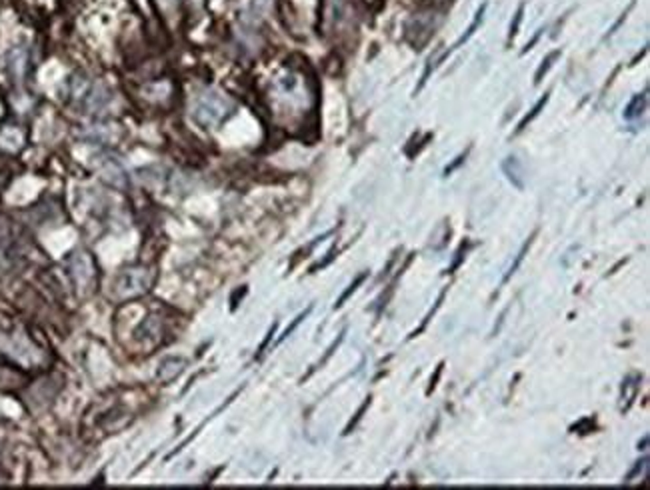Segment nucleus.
<instances>
[{"mask_svg":"<svg viewBox=\"0 0 650 490\" xmlns=\"http://www.w3.org/2000/svg\"><path fill=\"white\" fill-rule=\"evenodd\" d=\"M442 369H444V364H441V367H439V369H436V374H434V377L431 379V389H429V392H431V390H434V387H436V382H439V379H441V374H442Z\"/></svg>","mask_w":650,"mask_h":490,"instance_id":"nucleus-18","label":"nucleus"},{"mask_svg":"<svg viewBox=\"0 0 650 490\" xmlns=\"http://www.w3.org/2000/svg\"><path fill=\"white\" fill-rule=\"evenodd\" d=\"M451 3H452V0H432L434 6H446V5H451Z\"/></svg>","mask_w":650,"mask_h":490,"instance_id":"nucleus-20","label":"nucleus"},{"mask_svg":"<svg viewBox=\"0 0 650 490\" xmlns=\"http://www.w3.org/2000/svg\"><path fill=\"white\" fill-rule=\"evenodd\" d=\"M522 13H525V6H520L517 16H514V24H510V34H509L510 38H514V36H517V33H519V26H520V23H522Z\"/></svg>","mask_w":650,"mask_h":490,"instance_id":"nucleus-14","label":"nucleus"},{"mask_svg":"<svg viewBox=\"0 0 650 490\" xmlns=\"http://www.w3.org/2000/svg\"><path fill=\"white\" fill-rule=\"evenodd\" d=\"M6 62H8L6 64L8 72H11L15 79H23L26 72V64H28V53L24 51V48H15V51L8 53Z\"/></svg>","mask_w":650,"mask_h":490,"instance_id":"nucleus-5","label":"nucleus"},{"mask_svg":"<svg viewBox=\"0 0 650 490\" xmlns=\"http://www.w3.org/2000/svg\"><path fill=\"white\" fill-rule=\"evenodd\" d=\"M645 466H646V458L643 460V463H636V466L633 468V473H630L628 476H626V483H633V480L640 475V473H643V470H645Z\"/></svg>","mask_w":650,"mask_h":490,"instance_id":"nucleus-17","label":"nucleus"},{"mask_svg":"<svg viewBox=\"0 0 650 490\" xmlns=\"http://www.w3.org/2000/svg\"><path fill=\"white\" fill-rule=\"evenodd\" d=\"M18 263V246L13 238L11 228L0 225V268L8 271Z\"/></svg>","mask_w":650,"mask_h":490,"instance_id":"nucleus-4","label":"nucleus"},{"mask_svg":"<svg viewBox=\"0 0 650 490\" xmlns=\"http://www.w3.org/2000/svg\"><path fill=\"white\" fill-rule=\"evenodd\" d=\"M308 312H310V309H308V311H305V312H303V314H300V316H298V319H296V321H295V322H293V324H290V326H288V329H286V331H285V334H283V336H280V341H285V339H286V336H288V334H290V332H293V331H295V329H296V326H298V324H300V322H303V321H305V319H306V316H308Z\"/></svg>","mask_w":650,"mask_h":490,"instance_id":"nucleus-16","label":"nucleus"},{"mask_svg":"<svg viewBox=\"0 0 650 490\" xmlns=\"http://www.w3.org/2000/svg\"><path fill=\"white\" fill-rule=\"evenodd\" d=\"M547 102H548V94H545V96H542V99L535 104V109H532L530 110V114H527V117L525 119H522V122L519 124V129H517V132H522V130H525L527 129V124H530L532 120H535L537 117H538V114H540V110L542 109H545L547 107Z\"/></svg>","mask_w":650,"mask_h":490,"instance_id":"nucleus-11","label":"nucleus"},{"mask_svg":"<svg viewBox=\"0 0 650 490\" xmlns=\"http://www.w3.org/2000/svg\"><path fill=\"white\" fill-rule=\"evenodd\" d=\"M558 56H560V51H552L550 54H547V59L545 61H542V64H540V69L537 71V74H535V82L538 84L540 81H542V76H545L548 71H550V66H552V62H555L557 59H558Z\"/></svg>","mask_w":650,"mask_h":490,"instance_id":"nucleus-12","label":"nucleus"},{"mask_svg":"<svg viewBox=\"0 0 650 490\" xmlns=\"http://www.w3.org/2000/svg\"><path fill=\"white\" fill-rule=\"evenodd\" d=\"M537 236V233L535 235H532L529 240H527V243H525V246H522L520 248V253H519V256H517V261H514L512 264H510V268H509V273H507V276H504L502 278V283H509L510 281V276L514 274V273H517L519 271V266L522 264V261H525V256H527V253H529V248H530V245H532V238H535Z\"/></svg>","mask_w":650,"mask_h":490,"instance_id":"nucleus-10","label":"nucleus"},{"mask_svg":"<svg viewBox=\"0 0 650 490\" xmlns=\"http://www.w3.org/2000/svg\"><path fill=\"white\" fill-rule=\"evenodd\" d=\"M154 281V274L150 268L147 266H137V268H131V271H126L121 274L119 278V291L126 296H132V294H142L147 293L150 284Z\"/></svg>","mask_w":650,"mask_h":490,"instance_id":"nucleus-3","label":"nucleus"},{"mask_svg":"<svg viewBox=\"0 0 650 490\" xmlns=\"http://www.w3.org/2000/svg\"><path fill=\"white\" fill-rule=\"evenodd\" d=\"M184 359H169L164 360L160 367H159V379L160 380H172L177 379L179 374L182 372V367H184Z\"/></svg>","mask_w":650,"mask_h":490,"instance_id":"nucleus-8","label":"nucleus"},{"mask_svg":"<svg viewBox=\"0 0 650 490\" xmlns=\"http://www.w3.org/2000/svg\"><path fill=\"white\" fill-rule=\"evenodd\" d=\"M645 109H646V92L638 94V96H635L633 101H630V104L625 110V117L626 119H636V117H640V114L645 112Z\"/></svg>","mask_w":650,"mask_h":490,"instance_id":"nucleus-9","label":"nucleus"},{"mask_svg":"<svg viewBox=\"0 0 650 490\" xmlns=\"http://www.w3.org/2000/svg\"><path fill=\"white\" fill-rule=\"evenodd\" d=\"M368 407H371V399H366V400H364V405L361 407V410H358V412H356V417H354V420L351 422V425H348V428H346V432H344V435H348V432H351V428H353V427L356 425V422L363 418V415H364V410H366Z\"/></svg>","mask_w":650,"mask_h":490,"instance_id":"nucleus-15","label":"nucleus"},{"mask_svg":"<svg viewBox=\"0 0 650 490\" xmlns=\"http://www.w3.org/2000/svg\"><path fill=\"white\" fill-rule=\"evenodd\" d=\"M102 178L112 182V185L116 187H124L126 185V175H124V168L119 165V162L112 160V159H106L104 162V168H102Z\"/></svg>","mask_w":650,"mask_h":490,"instance_id":"nucleus-7","label":"nucleus"},{"mask_svg":"<svg viewBox=\"0 0 650 490\" xmlns=\"http://www.w3.org/2000/svg\"><path fill=\"white\" fill-rule=\"evenodd\" d=\"M502 170L507 172V177L510 178V182L517 188H525V172H522V165L519 162V159L509 157L507 160L502 162Z\"/></svg>","mask_w":650,"mask_h":490,"instance_id":"nucleus-6","label":"nucleus"},{"mask_svg":"<svg viewBox=\"0 0 650 490\" xmlns=\"http://www.w3.org/2000/svg\"><path fill=\"white\" fill-rule=\"evenodd\" d=\"M64 94L73 107L82 112H101L111 102V91L99 81H92L84 74H76L66 81Z\"/></svg>","mask_w":650,"mask_h":490,"instance_id":"nucleus-1","label":"nucleus"},{"mask_svg":"<svg viewBox=\"0 0 650 490\" xmlns=\"http://www.w3.org/2000/svg\"><path fill=\"white\" fill-rule=\"evenodd\" d=\"M232 112V104L218 92L200 94L192 107V117L200 127H217Z\"/></svg>","mask_w":650,"mask_h":490,"instance_id":"nucleus-2","label":"nucleus"},{"mask_svg":"<svg viewBox=\"0 0 650 490\" xmlns=\"http://www.w3.org/2000/svg\"><path fill=\"white\" fill-rule=\"evenodd\" d=\"M275 331H276V324H273V329H270V332H268V336H267V339H265V342H263V344H260V349H258V357H260V354H263V351L267 349V344L270 342V336H273V334H275Z\"/></svg>","mask_w":650,"mask_h":490,"instance_id":"nucleus-19","label":"nucleus"},{"mask_svg":"<svg viewBox=\"0 0 650 490\" xmlns=\"http://www.w3.org/2000/svg\"><path fill=\"white\" fill-rule=\"evenodd\" d=\"M366 276H368V273H363V274H358V276H356V281H354L351 286H348V291L341 296V299H338V303H336V309H338V306H343V303L348 299V296H351V294L356 291V288L361 286V284L366 281Z\"/></svg>","mask_w":650,"mask_h":490,"instance_id":"nucleus-13","label":"nucleus"},{"mask_svg":"<svg viewBox=\"0 0 650 490\" xmlns=\"http://www.w3.org/2000/svg\"><path fill=\"white\" fill-rule=\"evenodd\" d=\"M162 3H170V0H162Z\"/></svg>","mask_w":650,"mask_h":490,"instance_id":"nucleus-21","label":"nucleus"}]
</instances>
